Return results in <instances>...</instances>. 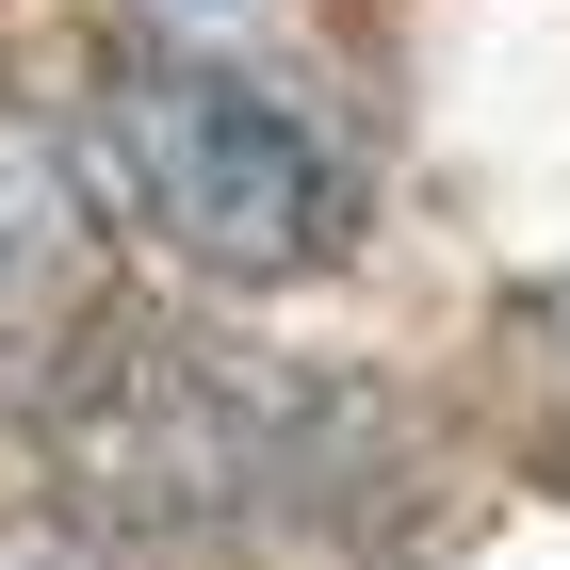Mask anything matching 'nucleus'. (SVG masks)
I'll return each instance as SVG.
<instances>
[{"instance_id": "nucleus-1", "label": "nucleus", "mask_w": 570, "mask_h": 570, "mask_svg": "<svg viewBox=\"0 0 570 570\" xmlns=\"http://www.w3.org/2000/svg\"><path fill=\"white\" fill-rule=\"evenodd\" d=\"M98 164L131 196V228L164 262L228 277V294H277V277H326L358 228V179L343 147L309 131L277 82L245 66H179V49H131L98 82Z\"/></svg>"}, {"instance_id": "nucleus-2", "label": "nucleus", "mask_w": 570, "mask_h": 570, "mask_svg": "<svg viewBox=\"0 0 570 570\" xmlns=\"http://www.w3.org/2000/svg\"><path fill=\"white\" fill-rule=\"evenodd\" d=\"M115 343H131L115 196H98V164H82L66 115L0 98V440H17V424H66Z\"/></svg>"}]
</instances>
